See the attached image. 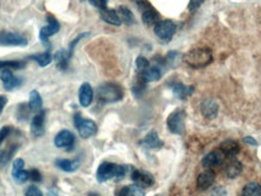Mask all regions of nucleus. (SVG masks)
<instances>
[{"instance_id": "24", "label": "nucleus", "mask_w": 261, "mask_h": 196, "mask_svg": "<svg viewBox=\"0 0 261 196\" xmlns=\"http://www.w3.org/2000/svg\"><path fill=\"white\" fill-rule=\"evenodd\" d=\"M195 89L192 86H185L183 84H177L173 86V94L180 99H187L189 96L193 94Z\"/></svg>"}, {"instance_id": "46", "label": "nucleus", "mask_w": 261, "mask_h": 196, "mask_svg": "<svg viewBox=\"0 0 261 196\" xmlns=\"http://www.w3.org/2000/svg\"><path fill=\"white\" fill-rule=\"evenodd\" d=\"M47 196H58V194H57L55 190H50V192L47 193Z\"/></svg>"}, {"instance_id": "30", "label": "nucleus", "mask_w": 261, "mask_h": 196, "mask_svg": "<svg viewBox=\"0 0 261 196\" xmlns=\"http://www.w3.org/2000/svg\"><path fill=\"white\" fill-rule=\"evenodd\" d=\"M242 196H261V185L258 183H249L243 188Z\"/></svg>"}, {"instance_id": "35", "label": "nucleus", "mask_w": 261, "mask_h": 196, "mask_svg": "<svg viewBox=\"0 0 261 196\" xmlns=\"http://www.w3.org/2000/svg\"><path fill=\"white\" fill-rule=\"evenodd\" d=\"M86 37H89V33H81V34L77 35V37L75 38V39H74L73 41H71V44H69L68 51H69V53H71V56H73V53H74V49H75V46L77 45V43H79L80 40L84 39V38H86Z\"/></svg>"}, {"instance_id": "15", "label": "nucleus", "mask_w": 261, "mask_h": 196, "mask_svg": "<svg viewBox=\"0 0 261 196\" xmlns=\"http://www.w3.org/2000/svg\"><path fill=\"white\" fill-rule=\"evenodd\" d=\"M79 100L82 107H89L94 100V90L89 82L81 85L79 90Z\"/></svg>"}, {"instance_id": "26", "label": "nucleus", "mask_w": 261, "mask_h": 196, "mask_svg": "<svg viewBox=\"0 0 261 196\" xmlns=\"http://www.w3.org/2000/svg\"><path fill=\"white\" fill-rule=\"evenodd\" d=\"M142 19H143V22L145 23L146 25H154L159 22V14H157L152 7L149 6L143 10Z\"/></svg>"}, {"instance_id": "31", "label": "nucleus", "mask_w": 261, "mask_h": 196, "mask_svg": "<svg viewBox=\"0 0 261 196\" xmlns=\"http://www.w3.org/2000/svg\"><path fill=\"white\" fill-rule=\"evenodd\" d=\"M30 58L37 61L40 67H46L52 62V56H51V53L48 52V51L47 52H43V53H38V55L34 56H30Z\"/></svg>"}, {"instance_id": "41", "label": "nucleus", "mask_w": 261, "mask_h": 196, "mask_svg": "<svg viewBox=\"0 0 261 196\" xmlns=\"http://www.w3.org/2000/svg\"><path fill=\"white\" fill-rule=\"evenodd\" d=\"M28 173H29V179H32L33 182H41V179H43V178H41V173H40V171H39V170H35V169H33V170H30V171H28Z\"/></svg>"}, {"instance_id": "14", "label": "nucleus", "mask_w": 261, "mask_h": 196, "mask_svg": "<svg viewBox=\"0 0 261 196\" xmlns=\"http://www.w3.org/2000/svg\"><path fill=\"white\" fill-rule=\"evenodd\" d=\"M215 180V173L212 170H206L197 177V189L201 192L209 189Z\"/></svg>"}, {"instance_id": "18", "label": "nucleus", "mask_w": 261, "mask_h": 196, "mask_svg": "<svg viewBox=\"0 0 261 196\" xmlns=\"http://www.w3.org/2000/svg\"><path fill=\"white\" fill-rule=\"evenodd\" d=\"M100 12V19H102L104 22L109 23V24H113V25H120L121 23V19L120 16H119L118 12L115 11V10L113 9H103V10H99Z\"/></svg>"}, {"instance_id": "33", "label": "nucleus", "mask_w": 261, "mask_h": 196, "mask_svg": "<svg viewBox=\"0 0 261 196\" xmlns=\"http://www.w3.org/2000/svg\"><path fill=\"white\" fill-rule=\"evenodd\" d=\"M150 66L149 61L146 59L145 57H143V56H139L138 58H137L136 61V68H137V73L141 75L142 73H143L144 71H145L146 68Z\"/></svg>"}, {"instance_id": "10", "label": "nucleus", "mask_w": 261, "mask_h": 196, "mask_svg": "<svg viewBox=\"0 0 261 196\" xmlns=\"http://www.w3.org/2000/svg\"><path fill=\"white\" fill-rule=\"evenodd\" d=\"M132 179L139 188H149L155 182L154 176L150 172L143 171V170H134L132 172Z\"/></svg>"}, {"instance_id": "19", "label": "nucleus", "mask_w": 261, "mask_h": 196, "mask_svg": "<svg viewBox=\"0 0 261 196\" xmlns=\"http://www.w3.org/2000/svg\"><path fill=\"white\" fill-rule=\"evenodd\" d=\"M142 146L148 149H160L164 146V143H162L161 139L159 138V135H157L155 131H151V132L148 133V135L145 136V138L143 139Z\"/></svg>"}, {"instance_id": "2", "label": "nucleus", "mask_w": 261, "mask_h": 196, "mask_svg": "<svg viewBox=\"0 0 261 196\" xmlns=\"http://www.w3.org/2000/svg\"><path fill=\"white\" fill-rule=\"evenodd\" d=\"M212 59H213V55L209 49H195V50L189 51L184 56L185 63L195 69L208 66Z\"/></svg>"}, {"instance_id": "40", "label": "nucleus", "mask_w": 261, "mask_h": 196, "mask_svg": "<svg viewBox=\"0 0 261 196\" xmlns=\"http://www.w3.org/2000/svg\"><path fill=\"white\" fill-rule=\"evenodd\" d=\"M25 196H44V195L38 187H35V185H30V187L27 189V192H25Z\"/></svg>"}, {"instance_id": "29", "label": "nucleus", "mask_w": 261, "mask_h": 196, "mask_svg": "<svg viewBox=\"0 0 261 196\" xmlns=\"http://www.w3.org/2000/svg\"><path fill=\"white\" fill-rule=\"evenodd\" d=\"M17 148H19L17 146H11L7 149H4V150L0 151V166H5L6 164H9L11 157L16 153Z\"/></svg>"}, {"instance_id": "4", "label": "nucleus", "mask_w": 261, "mask_h": 196, "mask_svg": "<svg viewBox=\"0 0 261 196\" xmlns=\"http://www.w3.org/2000/svg\"><path fill=\"white\" fill-rule=\"evenodd\" d=\"M74 125L82 138H90L97 133V125L95 121L90 120V119H84L79 113L74 115Z\"/></svg>"}, {"instance_id": "34", "label": "nucleus", "mask_w": 261, "mask_h": 196, "mask_svg": "<svg viewBox=\"0 0 261 196\" xmlns=\"http://www.w3.org/2000/svg\"><path fill=\"white\" fill-rule=\"evenodd\" d=\"M12 178H14L15 182L19 183V184H23V183H25L29 179V173H28V171L22 170V171L16 172V173H12Z\"/></svg>"}, {"instance_id": "3", "label": "nucleus", "mask_w": 261, "mask_h": 196, "mask_svg": "<svg viewBox=\"0 0 261 196\" xmlns=\"http://www.w3.org/2000/svg\"><path fill=\"white\" fill-rule=\"evenodd\" d=\"M123 97V91L119 85L113 84V82H107L99 86L98 89V98L102 102L112 103L118 102Z\"/></svg>"}, {"instance_id": "25", "label": "nucleus", "mask_w": 261, "mask_h": 196, "mask_svg": "<svg viewBox=\"0 0 261 196\" xmlns=\"http://www.w3.org/2000/svg\"><path fill=\"white\" fill-rule=\"evenodd\" d=\"M29 108L33 112H41L43 110V99L37 90H33L29 94Z\"/></svg>"}, {"instance_id": "6", "label": "nucleus", "mask_w": 261, "mask_h": 196, "mask_svg": "<svg viewBox=\"0 0 261 196\" xmlns=\"http://www.w3.org/2000/svg\"><path fill=\"white\" fill-rule=\"evenodd\" d=\"M175 33V24L170 20L160 21L155 24V34L157 35L159 39H161L165 43L172 40L173 35Z\"/></svg>"}, {"instance_id": "1", "label": "nucleus", "mask_w": 261, "mask_h": 196, "mask_svg": "<svg viewBox=\"0 0 261 196\" xmlns=\"http://www.w3.org/2000/svg\"><path fill=\"white\" fill-rule=\"evenodd\" d=\"M128 172V166L125 165H116L112 162H103L97 170V180L104 183L113 178H123Z\"/></svg>"}, {"instance_id": "20", "label": "nucleus", "mask_w": 261, "mask_h": 196, "mask_svg": "<svg viewBox=\"0 0 261 196\" xmlns=\"http://www.w3.org/2000/svg\"><path fill=\"white\" fill-rule=\"evenodd\" d=\"M56 166L64 172H74L79 169V160H69V159H57L55 161Z\"/></svg>"}, {"instance_id": "5", "label": "nucleus", "mask_w": 261, "mask_h": 196, "mask_svg": "<svg viewBox=\"0 0 261 196\" xmlns=\"http://www.w3.org/2000/svg\"><path fill=\"white\" fill-rule=\"evenodd\" d=\"M185 114L184 110L177 109L167 119V126L169 131L174 135H182L185 130Z\"/></svg>"}, {"instance_id": "42", "label": "nucleus", "mask_w": 261, "mask_h": 196, "mask_svg": "<svg viewBox=\"0 0 261 196\" xmlns=\"http://www.w3.org/2000/svg\"><path fill=\"white\" fill-rule=\"evenodd\" d=\"M203 1L205 0H190V4H189V10L190 11H196V10L198 9V7L201 6V5L203 4Z\"/></svg>"}, {"instance_id": "8", "label": "nucleus", "mask_w": 261, "mask_h": 196, "mask_svg": "<svg viewBox=\"0 0 261 196\" xmlns=\"http://www.w3.org/2000/svg\"><path fill=\"white\" fill-rule=\"evenodd\" d=\"M46 20H47V25L41 28L39 37H40L41 43H43L44 45L48 46V38L52 37V35H55L59 32V29H61V24H59L58 21H57L53 16H51V15H48V16L46 17Z\"/></svg>"}, {"instance_id": "48", "label": "nucleus", "mask_w": 261, "mask_h": 196, "mask_svg": "<svg viewBox=\"0 0 261 196\" xmlns=\"http://www.w3.org/2000/svg\"><path fill=\"white\" fill-rule=\"evenodd\" d=\"M81 1H86V0H81Z\"/></svg>"}, {"instance_id": "27", "label": "nucleus", "mask_w": 261, "mask_h": 196, "mask_svg": "<svg viewBox=\"0 0 261 196\" xmlns=\"http://www.w3.org/2000/svg\"><path fill=\"white\" fill-rule=\"evenodd\" d=\"M118 14H119V16H120L121 22L126 23V24L131 25V24H133L134 22H136V19H134L133 12H132L127 6H120V7H119Z\"/></svg>"}, {"instance_id": "38", "label": "nucleus", "mask_w": 261, "mask_h": 196, "mask_svg": "<svg viewBox=\"0 0 261 196\" xmlns=\"http://www.w3.org/2000/svg\"><path fill=\"white\" fill-rule=\"evenodd\" d=\"M22 170H24V161L22 159H16L12 164V173H16Z\"/></svg>"}, {"instance_id": "11", "label": "nucleus", "mask_w": 261, "mask_h": 196, "mask_svg": "<svg viewBox=\"0 0 261 196\" xmlns=\"http://www.w3.org/2000/svg\"><path fill=\"white\" fill-rule=\"evenodd\" d=\"M0 79H1L2 85H4V89L7 90V91H11V90L16 89L22 85V80L20 78H16V76L12 74L11 69L5 68L0 72Z\"/></svg>"}, {"instance_id": "37", "label": "nucleus", "mask_w": 261, "mask_h": 196, "mask_svg": "<svg viewBox=\"0 0 261 196\" xmlns=\"http://www.w3.org/2000/svg\"><path fill=\"white\" fill-rule=\"evenodd\" d=\"M144 87H145V81H144V80L142 79V81L137 82V85H134L133 89H132V91H133V94L136 95L137 97H139L142 94H143Z\"/></svg>"}, {"instance_id": "23", "label": "nucleus", "mask_w": 261, "mask_h": 196, "mask_svg": "<svg viewBox=\"0 0 261 196\" xmlns=\"http://www.w3.org/2000/svg\"><path fill=\"white\" fill-rule=\"evenodd\" d=\"M161 75H162V73H161V71H160L159 67L149 66L148 68H146L145 71L141 74V78L143 79L145 82H150V81H157V80H160Z\"/></svg>"}, {"instance_id": "44", "label": "nucleus", "mask_w": 261, "mask_h": 196, "mask_svg": "<svg viewBox=\"0 0 261 196\" xmlns=\"http://www.w3.org/2000/svg\"><path fill=\"white\" fill-rule=\"evenodd\" d=\"M6 103H7V98L5 96H2V95H0V115H1V113H2V110H4Z\"/></svg>"}, {"instance_id": "9", "label": "nucleus", "mask_w": 261, "mask_h": 196, "mask_svg": "<svg viewBox=\"0 0 261 196\" xmlns=\"http://www.w3.org/2000/svg\"><path fill=\"white\" fill-rule=\"evenodd\" d=\"M225 154L220 149H219V150L211 151V153L207 154L205 159L202 160V166L205 167L206 170H212V171H213L214 169H216V167H219L223 164Z\"/></svg>"}, {"instance_id": "36", "label": "nucleus", "mask_w": 261, "mask_h": 196, "mask_svg": "<svg viewBox=\"0 0 261 196\" xmlns=\"http://www.w3.org/2000/svg\"><path fill=\"white\" fill-rule=\"evenodd\" d=\"M30 108L29 105L27 104H21L19 107V110H17V117L21 118V119H27L28 115H29V112H30Z\"/></svg>"}, {"instance_id": "16", "label": "nucleus", "mask_w": 261, "mask_h": 196, "mask_svg": "<svg viewBox=\"0 0 261 196\" xmlns=\"http://www.w3.org/2000/svg\"><path fill=\"white\" fill-rule=\"evenodd\" d=\"M219 105L214 99H207L201 104V112L207 119H214L218 115Z\"/></svg>"}, {"instance_id": "17", "label": "nucleus", "mask_w": 261, "mask_h": 196, "mask_svg": "<svg viewBox=\"0 0 261 196\" xmlns=\"http://www.w3.org/2000/svg\"><path fill=\"white\" fill-rule=\"evenodd\" d=\"M53 58H55V61H56V66L58 67L61 71H66V69L68 68V64L71 58V55L69 53L68 49H67V50L62 49V50L57 51V52L55 53V56H53Z\"/></svg>"}, {"instance_id": "43", "label": "nucleus", "mask_w": 261, "mask_h": 196, "mask_svg": "<svg viewBox=\"0 0 261 196\" xmlns=\"http://www.w3.org/2000/svg\"><path fill=\"white\" fill-rule=\"evenodd\" d=\"M213 196H226V190L223 189V188H215L212 193Z\"/></svg>"}, {"instance_id": "13", "label": "nucleus", "mask_w": 261, "mask_h": 196, "mask_svg": "<svg viewBox=\"0 0 261 196\" xmlns=\"http://www.w3.org/2000/svg\"><path fill=\"white\" fill-rule=\"evenodd\" d=\"M30 130L35 137H40L45 132V112L41 110L34 118H33L32 123H30Z\"/></svg>"}, {"instance_id": "32", "label": "nucleus", "mask_w": 261, "mask_h": 196, "mask_svg": "<svg viewBox=\"0 0 261 196\" xmlns=\"http://www.w3.org/2000/svg\"><path fill=\"white\" fill-rule=\"evenodd\" d=\"M25 67V61H0V71L5 68L22 69Z\"/></svg>"}, {"instance_id": "28", "label": "nucleus", "mask_w": 261, "mask_h": 196, "mask_svg": "<svg viewBox=\"0 0 261 196\" xmlns=\"http://www.w3.org/2000/svg\"><path fill=\"white\" fill-rule=\"evenodd\" d=\"M118 196H145V195H144L142 188H139L138 185L134 184L122 188V189L119 192Z\"/></svg>"}, {"instance_id": "21", "label": "nucleus", "mask_w": 261, "mask_h": 196, "mask_svg": "<svg viewBox=\"0 0 261 196\" xmlns=\"http://www.w3.org/2000/svg\"><path fill=\"white\" fill-rule=\"evenodd\" d=\"M242 164L236 159H231L225 166V173L229 178H236L241 174Z\"/></svg>"}, {"instance_id": "45", "label": "nucleus", "mask_w": 261, "mask_h": 196, "mask_svg": "<svg viewBox=\"0 0 261 196\" xmlns=\"http://www.w3.org/2000/svg\"><path fill=\"white\" fill-rule=\"evenodd\" d=\"M243 141H244L245 143L250 144V146H258L257 141H255V139H254V138H252V137H245L244 139H243Z\"/></svg>"}, {"instance_id": "39", "label": "nucleus", "mask_w": 261, "mask_h": 196, "mask_svg": "<svg viewBox=\"0 0 261 196\" xmlns=\"http://www.w3.org/2000/svg\"><path fill=\"white\" fill-rule=\"evenodd\" d=\"M11 126H4V127L0 128V146H1L2 142L6 139L7 136L10 135V132H11Z\"/></svg>"}, {"instance_id": "22", "label": "nucleus", "mask_w": 261, "mask_h": 196, "mask_svg": "<svg viewBox=\"0 0 261 196\" xmlns=\"http://www.w3.org/2000/svg\"><path fill=\"white\" fill-rule=\"evenodd\" d=\"M220 150L225 154V156L234 157L239 153V144L236 141L227 139L220 144Z\"/></svg>"}, {"instance_id": "47", "label": "nucleus", "mask_w": 261, "mask_h": 196, "mask_svg": "<svg viewBox=\"0 0 261 196\" xmlns=\"http://www.w3.org/2000/svg\"><path fill=\"white\" fill-rule=\"evenodd\" d=\"M89 196H100V195L97 194V193H90Z\"/></svg>"}, {"instance_id": "12", "label": "nucleus", "mask_w": 261, "mask_h": 196, "mask_svg": "<svg viewBox=\"0 0 261 196\" xmlns=\"http://www.w3.org/2000/svg\"><path fill=\"white\" fill-rule=\"evenodd\" d=\"M74 135L69 130L61 131L55 137V146L58 148H71L74 146Z\"/></svg>"}, {"instance_id": "7", "label": "nucleus", "mask_w": 261, "mask_h": 196, "mask_svg": "<svg viewBox=\"0 0 261 196\" xmlns=\"http://www.w3.org/2000/svg\"><path fill=\"white\" fill-rule=\"evenodd\" d=\"M0 45L4 46H27L28 40L19 33L0 30Z\"/></svg>"}]
</instances>
